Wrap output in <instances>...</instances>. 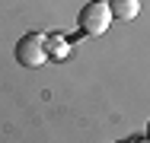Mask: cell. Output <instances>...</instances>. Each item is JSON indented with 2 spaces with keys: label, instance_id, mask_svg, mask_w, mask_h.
<instances>
[{
  "label": "cell",
  "instance_id": "cell-3",
  "mask_svg": "<svg viewBox=\"0 0 150 143\" xmlns=\"http://www.w3.org/2000/svg\"><path fill=\"white\" fill-rule=\"evenodd\" d=\"M45 51H48V57H51V60H67L74 48H70V41H67L64 35L51 32V35H45Z\"/></svg>",
  "mask_w": 150,
  "mask_h": 143
},
{
  "label": "cell",
  "instance_id": "cell-4",
  "mask_svg": "<svg viewBox=\"0 0 150 143\" xmlns=\"http://www.w3.org/2000/svg\"><path fill=\"white\" fill-rule=\"evenodd\" d=\"M109 13H112V19L128 22L141 13V0H109Z\"/></svg>",
  "mask_w": 150,
  "mask_h": 143
},
{
  "label": "cell",
  "instance_id": "cell-5",
  "mask_svg": "<svg viewBox=\"0 0 150 143\" xmlns=\"http://www.w3.org/2000/svg\"><path fill=\"white\" fill-rule=\"evenodd\" d=\"M147 140H150V124H147Z\"/></svg>",
  "mask_w": 150,
  "mask_h": 143
},
{
  "label": "cell",
  "instance_id": "cell-6",
  "mask_svg": "<svg viewBox=\"0 0 150 143\" xmlns=\"http://www.w3.org/2000/svg\"><path fill=\"white\" fill-rule=\"evenodd\" d=\"M96 3H109V0H96Z\"/></svg>",
  "mask_w": 150,
  "mask_h": 143
},
{
  "label": "cell",
  "instance_id": "cell-2",
  "mask_svg": "<svg viewBox=\"0 0 150 143\" xmlns=\"http://www.w3.org/2000/svg\"><path fill=\"white\" fill-rule=\"evenodd\" d=\"M16 60H19V67H29V70L48 64L45 35H42V32H29V35H23V38L16 41Z\"/></svg>",
  "mask_w": 150,
  "mask_h": 143
},
{
  "label": "cell",
  "instance_id": "cell-1",
  "mask_svg": "<svg viewBox=\"0 0 150 143\" xmlns=\"http://www.w3.org/2000/svg\"><path fill=\"white\" fill-rule=\"evenodd\" d=\"M109 26H112L109 3H96V0H90V3L77 13V29H80V35L96 38V35H105V32H109Z\"/></svg>",
  "mask_w": 150,
  "mask_h": 143
}]
</instances>
